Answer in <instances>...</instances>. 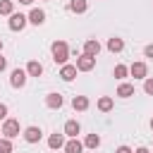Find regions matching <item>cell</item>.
<instances>
[{"mask_svg":"<svg viewBox=\"0 0 153 153\" xmlns=\"http://www.w3.org/2000/svg\"><path fill=\"white\" fill-rule=\"evenodd\" d=\"M26 22H29V17H24L22 12H14V14H10V22H7V24H10L12 31H22V29L26 26Z\"/></svg>","mask_w":153,"mask_h":153,"instance_id":"3957f363","label":"cell"},{"mask_svg":"<svg viewBox=\"0 0 153 153\" xmlns=\"http://www.w3.org/2000/svg\"><path fill=\"white\" fill-rule=\"evenodd\" d=\"M112 105H115V103H112V98H110V96H103V98L98 100V110H100V112H110V110H112Z\"/></svg>","mask_w":153,"mask_h":153,"instance_id":"d6986e66","label":"cell"},{"mask_svg":"<svg viewBox=\"0 0 153 153\" xmlns=\"http://www.w3.org/2000/svg\"><path fill=\"white\" fill-rule=\"evenodd\" d=\"M122 48H124V41H122V38H117V36H115V38H110V41H108V50H110V53H120Z\"/></svg>","mask_w":153,"mask_h":153,"instance_id":"e0dca14e","label":"cell"},{"mask_svg":"<svg viewBox=\"0 0 153 153\" xmlns=\"http://www.w3.org/2000/svg\"><path fill=\"white\" fill-rule=\"evenodd\" d=\"M117 96H120V98H129V96H134V84H120Z\"/></svg>","mask_w":153,"mask_h":153,"instance_id":"ac0fdd59","label":"cell"},{"mask_svg":"<svg viewBox=\"0 0 153 153\" xmlns=\"http://www.w3.org/2000/svg\"><path fill=\"white\" fill-rule=\"evenodd\" d=\"M5 67H7V60H5V57H2V55H0V72H2V69H5Z\"/></svg>","mask_w":153,"mask_h":153,"instance_id":"f546056e","label":"cell"},{"mask_svg":"<svg viewBox=\"0 0 153 153\" xmlns=\"http://www.w3.org/2000/svg\"><path fill=\"white\" fill-rule=\"evenodd\" d=\"M0 134H2V127H0Z\"/></svg>","mask_w":153,"mask_h":153,"instance_id":"836d02e7","label":"cell"},{"mask_svg":"<svg viewBox=\"0 0 153 153\" xmlns=\"http://www.w3.org/2000/svg\"><path fill=\"white\" fill-rule=\"evenodd\" d=\"M0 153H12V141L10 139H0Z\"/></svg>","mask_w":153,"mask_h":153,"instance_id":"cb8c5ba5","label":"cell"},{"mask_svg":"<svg viewBox=\"0 0 153 153\" xmlns=\"http://www.w3.org/2000/svg\"><path fill=\"white\" fill-rule=\"evenodd\" d=\"M84 146H86V148H98V146H100V136H98V134H88V136L84 139Z\"/></svg>","mask_w":153,"mask_h":153,"instance_id":"ffe728a7","label":"cell"},{"mask_svg":"<svg viewBox=\"0 0 153 153\" xmlns=\"http://www.w3.org/2000/svg\"><path fill=\"white\" fill-rule=\"evenodd\" d=\"M86 7H88V5H86V0H72V2H69V10H72V12H76V14L86 12Z\"/></svg>","mask_w":153,"mask_h":153,"instance_id":"44dd1931","label":"cell"},{"mask_svg":"<svg viewBox=\"0 0 153 153\" xmlns=\"http://www.w3.org/2000/svg\"><path fill=\"white\" fill-rule=\"evenodd\" d=\"M129 74H131L134 79H148V67H146V62H134V65L129 67Z\"/></svg>","mask_w":153,"mask_h":153,"instance_id":"5b68a950","label":"cell"},{"mask_svg":"<svg viewBox=\"0 0 153 153\" xmlns=\"http://www.w3.org/2000/svg\"><path fill=\"white\" fill-rule=\"evenodd\" d=\"M81 151H84V143L79 139H69L65 143V153H81Z\"/></svg>","mask_w":153,"mask_h":153,"instance_id":"9a60e30c","label":"cell"},{"mask_svg":"<svg viewBox=\"0 0 153 153\" xmlns=\"http://www.w3.org/2000/svg\"><path fill=\"white\" fill-rule=\"evenodd\" d=\"M0 120H7V105L0 103Z\"/></svg>","mask_w":153,"mask_h":153,"instance_id":"484cf974","label":"cell"},{"mask_svg":"<svg viewBox=\"0 0 153 153\" xmlns=\"http://www.w3.org/2000/svg\"><path fill=\"white\" fill-rule=\"evenodd\" d=\"M45 105L53 108V110H60V108H62V96H60V93H48V96H45Z\"/></svg>","mask_w":153,"mask_h":153,"instance_id":"7c38bea8","label":"cell"},{"mask_svg":"<svg viewBox=\"0 0 153 153\" xmlns=\"http://www.w3.org/2000/svg\"><path fill=\"white\" fill-rule=\"evenodd\" d=\"M0 53H2V41H0Z\"/></svg>","mask_w":153,"mask_h":153,"instance_id":"1f68e13d","label":"cell"},{"mask_svg":"<svg viewBox=\"0 0 153 153\" xmlns=\"http://www.w3.org/2000/svg\"><path fill=\"white\" fill-rule=\"evenodd\" d=\"M129 74V67H124V65H117L115 67V79H124Z\"/></svg>","mask_w":153,"mask_h":153,"instance_id":"603a6c76","label":"cell"},{"mask_svg":"<svg viewBox=\"0 0 153 153\" xmlns=\"http://www.w3.org/2000/svg\"><path fill=\"white\" fill-rule=\"evenodd\" d=\"M26 74H29V76H41V74H43V65H41L38 60H31V62L26 65Z\"/></svg>","mask_w":153,"mask_h":153,"instance_id":"5bb4252c","label":"cell"},{"mask_svg":"<svg viewBox=\"0 0 153 153\" xmlns=\"http://www.w3.org/2000/svg\"><path fill=\"white\" fill-rule=\"evenodd\" d=\"M76 65H62V69H60V79L62 81H74L76 79Z\"/></svg>","mask_w":153,"mask_h":153,"instance_id":"8992f818","label":"cell"},{"mask_svg":"<svg viewBox=\"0 0 153 153\" xmlns=\"http://www.w3.org/2000/svg\"><path fill=\"white\" fill-rule=\"evenodd\" d=\"M79 131H81V124H79L76 120H69V122H65V136H69V139H76V136H79Z\"/></svg>","mask_w":153,"mask_h":153,"instance_id":"ba28073f","label":"cell"},{"mask_svg":"<svg viewBox=\"0 0 153 153\" xmlns=\"http://www.w3.org/2000/svg\"><path fill=\"white\" fill-rule=\"evenodd\" d=\"M24 139H26V143H38L41 141V127H26Z\"/></svg>","mask_w":153,"mask_h":153,"instance_id":"9c48e42d","label":"cell"},{"mask_svg":"<svg viewBox=\"0 0 153 153\" xmlns=\"http://www.w3.org/2000/svg\"><path fill=\"white\" fill-rule=\"evenodd\" d=\"M143 91H146L148 96H153V76H148V79L143 81Z\"/></svg>","mask_w":153,"mask_h":153,"instance_id":"d4e9b609","label":"cell"},{"mask_svg":"<svg viewBox=\"0 0 153 153\" xmlns=\"http://www.w3.org/2000/svg\"><path fill=\"white\" fill-rule=\"evenodd\" d=\"M65 134H50L48 136V146L53 148V151H57V148H65Z\"/></svg>","mask_w":153,"mask_h":153,"instance_id":"30bf717a","label":"cell"},{"mask_svg":"<svg viewBox=\"0 0 153 153\" xmlns=\"http://www.w3.org/2000/svg\"><path fill=\"white\" fill-rule=\"evenodd\" d=\"M98 53H100V43H98V41H93V38H91V41H86V43H84V55L96 57Z\"/></svg>","mask_w":153,"mask_h":153,"instance_id":"8fae6325","label":"cell"},{"mask_svg":"<svg viewBox=\"0 0 153 153\" xmlns=\"http://www.w3.org/2000/svg\"><path fill=\"white\" fill-rule=\"evenodd\" d=\"M19 2H22V5H31L33 0H19Z\"/></svg>","mask_w":153,"mask_h":153,"instance_id":"4dcf8cb0","label":"cell"},{"mask_svg":"<svg viewBox=\"0 0 153 153\" xmlns=\"http://www.w3.org/2000/svg\"><path fill=\"white\" fill-rule=\"evenodd\" d=\"M143 55H146V57H153V43H151V45H146V48H143Z\"/></svg>","mask_w":153,"mask_h":153,"instance_id":"4316f807","label":"cell"},{"mask_svg":"<svg viewBox=\"0 0 153 153\" xmlns=\"http://www.w3.org/2000/svg\"><path fill=\"white\" fill-rule=\"evenodd\" d=\"M2 136H5V139H14V136H19V120L7 117V120L2 122Z\"/></svg>","mask_w":153,"mask_h":153,"instance_id":"7a4b0ae2","label":"cell"},{"mask_svg":"<svg viewBox=\"0 0 153 153\" xmlns=\"http://www.w3.org/2000/svg\"><path fill=\"white\" fill-rule=\"evenodd\" d=\"M151 129H153V120H151Z\"/></svg>","mask_w":153,"mask_h":153,"instance_id":"d6a6232c","label":"cell"},{"mask_svg":"<svg viewBox=\"0 0 153 153\" xmlns=\"http://www.w3.org/2000/svg\"><path fill=\"white\" fill-rule=\"evenodd\" d=\"M93 67H96V57H91V55L76 57V69H79V72H91Z\"/></svg>","mask_w":153,"mask_h":153,"instance_id":"277c9868","label":"cell"},{"mask_svg":"<svg viewBox=\"0 0 153 153\" xmlns=\"http://www.w3.org/2000/svg\"><path fill=\"white\" fill-rule=\"evenodd\" d=\"M72 108L79 110V112H84V110L88 108V98H86V96H74V98H72Z\"/></svg>","mask_w":153,"mask_h":153,"instance_id":"2e32d148","label":"cell"},{"mask_svg":"<svg viewBox=\"0 0 153 153\" xmlns=\"http://www.w3.org/2000/svg\"><path fill=\"white\" fill-rule=\"evenodd\" d=\"M29 22H31V24H36V26H41V24L45 22V12H43V10H38V7H36V10H31V12H29Z\"/></svg>","mask_w":153,"mask_h":153,"instance_id":"4fadbf2b","label":"cell"},{"mask_svg":"<svg viewBox=\"0 0 153 153\" xmlns=\"http://www.w3.org/2000/svg\"><path fill=\"white\" fill-rule=\"evenodd\" d=\"M0 14H14L12 0H0Z\"/></svg>","mask_w":153,"mask_h":153,"instance_id":"7402d4cb","label":"cell"},{"mask_svg":"<svg viewBox=\"0 0 153 153\" xmlns=\"http://www.w3.org/2000/svg\"><path fill=\"white\" fill-rule=\"evenodd\" d=\"M134 153H151V151H148V148H146V146H139V148H136V151H134Z\"/></svg>","mask_w":153,"mask_h":153,"instance_id":"f1b7e54d","label":"cell"},{"mask_svg":"<svg viewBox=\"0 0 153 153\" xmlns=\"http://www.w3.org/2000/svg\"><path fill=\"white\" fill-rule=\"evenodd\" d=\"M26 76H29V74H26L24 69H14L12 76H10V84H12L14 88H22V86L26 84Z\"/></svg>","mask_w":153,"mask_h":153,"instance_id":"52a82bcc","label":"cell"},{"mask_svg":"<svg viewBox=\"0 0 153 153\" xmlns=\"http://www.w3.org/2000/svg\"><path fill=\"white\" fill-rule=\"evenodd\" d=\"M50 50H53V60H55V62H60V65L67 62V57H69V45H67L65 41H55V43L50 45Z\"/></svg>","mask_w":153,"mask_h":153,"instance_id":"6da1fadb","label":"cell"},{"mask_svg":"<svg viewBox=\"0 0 153 153\" xmlns=\"http://www.w3.org/2000/svg\"><path fill=\"white\" fill-rule=\"evenodd\" d=\"M115 153H134V151H131V148H129V146H120V148H117V151H115Z\"/></svg>","mask_w":153,"mask_h":153,"instance_id":"83f0119b","label":"cell"}]
</instances>
